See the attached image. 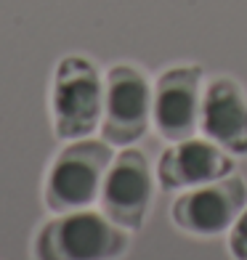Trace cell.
Listing matches in <instances>:
<instances>
[{
	"label": "cell",
	"mask_w": 247,
	"mask_h": 260,
	"mask_svg": "<svg viewBox=\"0 0 247 260\" xmlns=\"http://www.w3.org/2000/svg\"><path fill=\"white\" fill-rule=\"evenodd\" d=\"M131 236L107 215L90 210L58 212L32 239V260H120Z\"/></svg>",
	"instance_id": "6da1fadb"
},
{
	"label": "cell",
	"mask_w": 247,
	"mask_h": 260,
	"mask_svg": "<svg viewBox=\"0 0 247 260\" xmlns=\"http://www.w3.org/2000/svg\"><path fill=\"white\" fill-rule=\"evenodd\" d=\"M114 159L112 144L77 138L53 157L43 181V202L51 212L88 210L101 197L104 178Z\"/></svg>",
	"instance_id": "7a4b0ae2"
},
{
	"label": "cell",
	"mask_w": 247,
	"mask_h": 260,
	"mask_svg": "<svg viewBox=\"0 0 247 260\" xmlns=\"http://www.w3.org/2000/svg\"><path fill=\"white\" fill-rule=\"evenodd\" d=\"M104 80L85 56H64L56 67L51 88L53 130L61 141L88 138L101 125Z\"/></svg>",
	"instance_id": "3957f363"
},
{
	"label": "cell",
	"mask_w": 247,
	"mask_h": 260,
	"mask_svg": "<svg viewBox=\"0 0 247 260\" xmlns=\"http://www.w3.org/2000/svg\"><path fill=\"white\" fill-rule=\"evenodd\" d=\"M155 88L146 75L131 64H117L104 77L101 138L112 146H131L146 136L151 122Z\"/></svg>",
	"instance_id": "277c9868"
},
{
	"label": "cell",
	"mask_w": 247,
	"mask_h": 260,
	"mask_svg": "<svg viewBox=\"0 0 247 260\" xmlns=\"http://www.w3.org/2000/svg\"><path fill=\"white\" fill-rule=\"evenodd\" d=\"M247 207V183L237 175H226L221 181L186 188L173 199L170 218L183 234L210 239L226 234L239 212Z\"/></svg>",
	"instance_id": "5b68a950"
},
{
	"label": "cell",
	"mask_w": 247,
	"mask_h": 260,
	"mask_svg": "<svg viewBox=\"0 0 247 260\" xmlns=\"http://www.w3.org/2000/svg\"><path fill=\"white\" fill-rule=\"evenodd\" d=\"M99 199L104 215L117 226H122L125 231L141 229L149 218L151 199H155V175H151L149 159L138 149L120 151L107 170Z\"/></svg>",
	"instance_id": "8992f818"
},
{
	"label": "cell",
	"mask_w": 247,
	"mask_h": 260,
	"mask_svg": "<svg viewBox=\"0 0 247 260\" xmlns=\"http://www.w3.org/2000/svg\"><path fill=\"white\" fill-rule=\"evenodd\" d=\"M202 93V69L194 64L170 67L157 77L151 122L165 141H186L199 130Z\"/></svg>",
	"instance_id": "52a82bcc"
},
{
	"label": "cell",
	"mask_w": 247,
	"mask_h": 260,
	"mask_svg": "<svg viewBox=\"0 0 247 260\" xmlns=\"http://www.w3.org/2000/svg\"><path fill=\"white\" fill-rule=\"evenodd\" d=\"M234 162L231 154L223 151L213 141L186 138L175 141L170 149L162 151L157 162V181L168 191H186L194 186H205L231 175Z\"/></svg>",
	"instance_id": "ba28073f"
},
{
	"label": "cell",
	"mask_w": 247,
	"mask_h": 260,
	"mask_svg": "<svg viewBox=\"0 0 247 260\" xmlns=\"http://www.w3.org/2000/svg\"><path fill=\"white\" fill-rule=\"evenodd\" d=\"M199 130L229 154L247 157V96L231 77H215L202 93Z\"/></svg>",
	"instance_id": "9c48e42d"
},
{
	"label": "cell",
	"mask_w": 247,
	"mask_h": 260,
	"mask_svg": "<svg viewBox=\"0 0 247 260\" xmlns=\"http://www.w3.org/2000/svg\"><path fill=\"white\" fill-rule=\"evenodd\" d=\"M229 255L231 260H247V207L229 229Z\"/></svg>",
	"instance_id": "30bf717a"
}]
</instances>
